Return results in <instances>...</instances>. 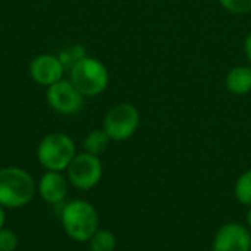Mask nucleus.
Wrapping results in <instances>:
<instances>
[{
	"label": "nucleus",
	"mask_w": 251,
	"mask_h": 251,
	"mask_svg": "<svg viewBox=\"0 0 251 251\" xmlns=\"http://www.w3.org/2000/svg\"><path fill=\"white\" fill-rule=\"evenodd\" d=\"M60 224L71 240L87 243L99 229V213L87 200H71L62 204Z\"/></svg>",
	"instance_id": "nucleus-1"
},
{
	"label": "nucleus",
	"mask_w": 251,
	"mask_h": 251,
	"mask_svg": "<svg viewBox=\"0 0 251 251\" xmlns=\"http://www.w3.org/2000/svg\"><path fill=\"white\" fill-rule=\"evenodd\" d=\"M37 194V182L32 175L18 166L0 169V206L4 209H21L31 203Z\"/></svg>",
	"instance_id": "nucleus-2"
},
{
	"label": "nucleus",
	"mask_w": 251,
	"mask_h": 251,
	"mask_svg": "<svg viewBox=\"0 0 251 251\" xmlns=\"http://www.w3.org/2000/svg\"><path fill=\"white\" fill-rule=\"evenodd\" d=\"M69 81L84 97H96L107 88L109 72L99 59L82 56L74 62Z\"/></svg>",
	"instance_id": "nucleus-3"
},
{
	"label": "nucleus",
	"mask_w": 251,
	"mask_h": 251,
	"mask_svg": "<svg viewBox=\"0 0 251 251\" xmlns=\"http://www.w3.org/2000/svg\"><path fill=\"white\" fill-rule=\"evenodd\" d=\"M75 156V143L63 132L46 135L37 147V159L46 171L63 172L68 169Z\"/></svg>",
	"instance_id": "nucleus-4"
},
{
	"label": "nucleus",
	"mask_w": 251,
	"mask_h": 251,
	"mask_svg": "<svg viewBox=\"0 0 251 251\" xmlns=\"http://www.w3.org/2000/svg\"><path fill=\"white\" fill-rule=\"evenodd\" d=\"M66 178L72 187L81 191L93 190L99 185L103 176V163L99 156L87 151L76 153L74 160L66 169Z\"/></svg>",
	"instance_id": "nucleus-5"
},
{
	"label": "nucleus",
	"mask_w": 251,
	"mask_h": 251,
	"mask_svg": "<svg viewBox=\"0 0 251 251\" xmlns=\"http://www.w3.org/2000/svg\"><path fill=\"white\" fill-rule=\"evenodd\" d=\"M138 125V109L131 103H119L107 112L103 122V129L112 141H125L135 134Z\"/></svg>",
	"instance_id": "nucleus-6"
},
{
	"label": "nucleus",
	"mask_w": 251,
	"mask_h": 251,
	"mask_svg": "<svg viewBox=\"0 0 251 251\" xmlns=\"http://www.w3.org/2000/svg\"><path fill=\"white\" fill-rule=\"evenodd\" d=\"M46 99L53 110L62 115H75L82 109L84 96L71 81L60 79L47 87Z\"/></svg>",
	"instance_id": "nucleus-7"
},
{
	"label": "nucleus",
	"mask_w": 251,
	"mask_h": 251,
	"mask_svg": "<svg viewBox=\"0 0 251 251\" xmlns=\"http://www.w3.org/2000/svg\"><path fill=\"white\" fill-rule=\"evenodd\" d=\"M212 251H251L250 229L237 222L221 226L213 238Z\"/></svg>",
	"instance_id": "nucleus-8"
},
{
	"label": "nucleus",
	"mask_w": 251,
	"mask_h": 251,
	"mask_svg": "<svg viewBox=\"0 0 251 251\" xmlns=\"http://www.w3.org/2000/svg\"><path fill=\"white\" fill-rule=\"evenodd\" d=\"M69 181L62 172L46 171L37 182V194L50 206H62L66 200Z\"/></svg>",
	"instance_id": "nucleus-9"
},
{
	"label": "nucleus",
	"mask_w": 251,
	"mask_h": 251,
	"mask_svg": "<svg viewBox=\"0 0 251 251\" xmlns=\"http://www.w3.org/2000/svg\"><path fill=\"white\" fill-rule=\"evenodd\" d=\"M63 63L59 57L53 54H38L29 63L31 78L44 87H50L60 81L63 76Z\"/></svg>",
	"instance_id": "nucleus-10"
},
{
	"label": "nucleus",
	"mask_w": 251,
	"mask_h": 251,
	"mask_svg": "<svg viewBox=\"0 0 251 251\" xmlns=\"http://www.w3.org/2000/svg\"><path fill=\"white\" fill-rule=\"evenodd\" d=\"M225 84L228 91L235 96L249 94L251 91V68L250 66L232 68L225 78Z\"/></svg>",
	"instance_id": "nucleus-11"
},
{
	"label": "nucleus",
	"mask_w": 251,
	"mask_h": 251,
	"mask_svg": "<svg viewBox=\"0 0 251 251\" xmlns=\"http://www.w3.org/2000/svg\"><path fill=\"white\" fill-rule=\"evenodd\" d=\"M110 141L112 140L109 138L104 129H94L87 134V137L84 138L82 147H84V151L94 154V156H100L101 153L106 151Z\"/></svg>",
	"instance_id": "nucleus-12"
},
{
	"label": "nucleus",
	"mask_w": 251,
	"mask_h": 251,
	"mask_svg": "<svg viewBox=\"0 0 251 251\" xmlns=\"http://www.w3.org/2000/svg\"><path fill=\"white\" fill-rule=\"evenodd\" d=\"M88 243L91 251H115L116 249V237L109 229L99 228Z\"/></svg>",
	"instance_id": "nucleus-13"
},
{
	"label": "nucleus",
	"mask_w": 251,
	"mask_h": 251,
	"mask_svg": "<svg viewBox=\"0 0 251 251\" xmlns=\"http://www.w3.org/2000/svg\"><path fill=\"white\" fill-rule=\"evenodd\" d=\"M234 194L241 204L251 207V169L240 175V178L235 182Z\"/></svg>",
	"instance_id": "nucleus-14"
},
{
	"label": "nucleus",
	"mask_w": 251,
	"mask_h": 251,
	"mask_svg": "<svg viewBox=\"0 0 251 251\" xmlns=\"http://www.w3.org/2000/svg\"><path fill=\"white\" fill-rule=\"evenodd\" d=\"M222 7L234 15H246L251 12V0H219Z\"/></svg>",
	"instance_id": "nucleus-15"
},
{
	"label": "nucleus",
	"mask_w": 251,
	"mask_h": 251,
	"mask_svg": "<svg viewBox=\"0 0 251 251\" xmlns=\"http://www.w3.org/2000/svg\"><path fill=\"white\" fill-rule=\"evenodd\" d=\"M18 246H19L18 235L9 228H1L0 229V251H16Z\"/></svg>",
	"instance_id": "nucleus-16"
},
{
	"label": "nucleus",
	"mask_w": 251,
	"mask_h": 251,
	"mask_svg": "<svg viewBox=\"0 0 251 251\" xmlns=\"http://www.w3.org/2000/svg\"><path fill=\"white\" fill-rule=\"evenodd\" d=\"M244 51H246V56H247L249 62L251 63V32L246 37V41H244Z\"/></svg>",
	"instance_id": "nucleus-17"
},
{
	"label": "nucleus",
	"mask_w": 251,
	"mask_h": 251,
	"mask_svg": "<svg viewBox=\"0 0 251 251\" xmlns=\"http://www.w3.org/2000/svg\"><path fill=\"white\" fill-rule=\"evenodd\" d=\"M6 209L3 206H0V229L4 228V224H6Z\"/></svg>",
	"instance_id": "nucleus-18"
},
{
	"label": "nucleus",
	"mask_w": 251,
	"mask_h": 251,
	"mask_svg": "<svg viewBox=\"0 0 251 251\" xmlns=\"http://www.w3.org/2000/svg\"><path fill=\"white\" fill-rule=\"evenodd\" d=\"M247 228L251 231V207L249 209V212H247Z\"/></svg>",
	"instance_id": "nucleus-19"
},
{
	"label": "nucleus",
	"mask_w": 251,
	"mask_h": 251,
	"mask_svg": "<svg viewBox=\"0 0 251 251\" xmlns=\"http://www.w3.org/2000/svg\"><path fill=\"white\" fill-rule=\"evenodd\" d=\"M87 251H91V250H87Z\"/></svg>",
	"instance_id": "nucleus-20"
}]
</instances>
